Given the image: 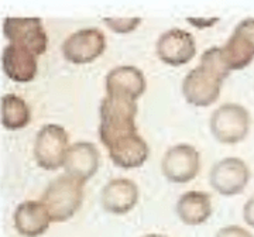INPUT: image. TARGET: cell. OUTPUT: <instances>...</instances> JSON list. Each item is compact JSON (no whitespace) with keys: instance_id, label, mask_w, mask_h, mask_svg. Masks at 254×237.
I'll list each match as a JSON object with an SVG mask.
<instances>
[{"instance_id":"obj_6","label":"cell","mask_w":254,"mask_h":237,"mask_svg":"<svg viewBox=\"0 0 254 237\" xmlns=\"http://www.w3.org/2000/svg\"><path fill=\"white\" fill-rule=\"evenodd\" d=\"M106 50V36L96 27L82 28L72 33L63 44V54L71 64H89Z\"/></svg>"},{"instance_id":"obj_4","label":"cell","mask_w":254,"mask_h":237,"mask_svg":"<svg viewBox=\"0 0 254 237\" xmlns=\"http://www.w3.org/2000/svg\"><path fill=\"white\" fill-rule=\"evenodd\" d=\"M250 113L239 103H225L210 116V131L222 144L243 141L250 130Z\"/></svg>"},{"instance_id":"obj_24","label":"cell","mask_w":254,"mask_h":237,"mask_svg":"<svg viewBox=\"0 0 254 237\" xmlns=\"http://www.w3.org/2000/svg\"><path fill=\"white\" fill-rule=\"evenodd\" d=\"M141 237H167V236H163V235H155V233H153V235H145V236H141Z\"/></svg>"},{"instance_id":"obj_3","label":"cell","mask_w":254,"mask_h":237,"mask_svg":"<svg viewBox=\"0 0 254 237\" xmlns=\"http://www.w3.org/2000/svg\"><path fill=\"white\" fill-rule=\"evenodd\" d=\"M83 201V183L68 174H63L48 183L41 202L48 210L53 222L71 219Z\"/></svg>"},{"instance_id":"obj_12","label":"cell","mask_w":254,"mask_h":237,"mask_svg":"<svg viewBox=\"0 0 254 237\" xmlns=\"http://www.w3.org/2000/svg\"><path fill=\"white\" fill-rule=\"evenodd\" d=\"M102 208L113 215H125L138 202V188L128 178H115L105 185L100 195Z\"/></svg>"},{"instance_id":"obj_16","label":"cell","mask_w":254,"mask_h":237,"mask_svg":"<svg viewBox=\"0 0 254 237\" xmlns=\"http://www.w3.org/2000/svg\"><path fill=\"white\" fill-rule=\"evenodd\" d=\"M51 222V216L41 201L23 202L14 212V228L21 236H41L48 230Z\"/></svg>"},{"instance_id":"obj_9","label":"cell","mask_w":254,"mask_h":237,"mask_svg":"<svg viewBox=\"0 0 254 237\" xmlns=\"http://www.w3.org/2000/svg\"><path fill=\"white\" fill-rule=\"evenodd\" d=\"M209 181L223 196H235L245 191L250 181V168L242 158L227 157L212 167Z\"/></svg>"},{"instance_id":"obj_20","label":"cell","mask_w":254,"mask_h":237,"mask_svg":"<svg viewBox=\"0 0 254 237\" xmlns=\"http://www.w3.org/2000/svg\"><path fill=\"white\" fill-rule=\"evenodd\" d=\"M105 24L115 33L119 34H126V33H131L134 31L140 23L141 18L140 17H105L103 18Z\"/></svg>"},{"instance_id":"obj_15","label":"cell","mask_w":254,"mask_h":237,"mask_svg":"<svg viewBox=\"0 0 254 237\" xmlns=\"http://www.w3.org/2000/svg\"><path fill=\"white\" fill-rule=\"evenodd\" d=\"M1 65L7 78L14 82H31L38 71L37 55L24 47L11 43L3 48Z\"/></svg>"},{"instance_id":"obj_22","label":"cell","mask_w":254,"mask_h":237,"mask_svg":"<svg viewBox=\"0 0 254 237\" xmlns=\"http://www.w3.org/2000/svg\"><path fill=\"white\" fill-rule=\"evenodd\" d=\"M243 218H245V222L250 228H254V193L249 198V201L245 203Z\"/></svg>"},{"instance_id":"obj_19","label":"cell","mask_w":254,"mask_h":237,"mask_svg":"<svg viewBox=\"0 0 254 237\" xmlns=\"http://www.w3.org/2000/svg\"><path fill=\"white\" fill-rule=\"evenodd\" d=\"M31 112L27 102L17 95L7 93L1 98V123L9 130H20L30 123Z\"/></svg>"},{"instance_id":"obj_8","label":"cell","mask_w":254,"mask_h":237,"mask_svg":"<svg viewBox=\"0 0 254 237\" xmlns=\"http://www.w3.org/2000/svg\"><path fill=\"white\" fill-rule=\"evenodd\" d=\"M220 50L229 71H239L252 64L254 59V18L242 20Z\"/></svg>"},{"instance_id":"obj_14","label":"cell","mask_w":254,"mask_h":237,"mask_svg":"<svg viewBox=\"0 0 254 237\" xmlns=\"http://www.w3.org/2000/svg\"><path fill=\"white\" fill-rule=\"evenodd\" d=\"M106 93L126 96L137 101L145 92V76L141 69L133 65H120L106 75Z\"/></svg>"},{"instance_id":"obj_23","label":"cell","mask_w":254,"mask_h":237,"mask_svg":"<svg viewBox=\"0 0 254 237\" xmlns=\"http://www.w3.org/2000/svg\"><path fill=\"white\" fill-rule=\"evenodd\" d=\"M218 21H219L218 17H212V18H209V20H206V18L203 20V18H199V17H196V18L188 17V23L198 28L210 27V26H213V24H215V23H218Z\"/></svg>"},{"instance_id":"obj_10","label":"cell","mask_w":254,"mask_h":237,"mask_svg":"<svg viewBox=\"0 0 254 237\" xmlns=\"http://www.w3.org/2000/svg\"><path fill=\"white\" fill-rule=\"evenodd\" d=\"M199 153L190 144H177L168 148L161 161L164 177L174 183L192 181L199 173Z\"/></svg>"},{"instance_id":"obj_18","label":"cell","mask_w":254,"mask_h":237,"mask_svg":"<svg viewBox=\"0 0 254 237\" xmlns=\"http://www.w3.org/2000/svg\"><path fill=\"white\" fill-rule=\"evenodd\" d=\"M109 157L112 163L120 168H138L144 164L150 155V148L140 134L131 136L110 147Z\"/></svg>"},{"instance_id":"obj_13","label":"cell","mask_w":254,"mask_h":237,"mask_svg":"<svg viewBox=\"0 0 254 237\" xmlns=\"http://www.w3.org/2000/svg\"><path fill=\"white\" fill-rule=\"evenodd\" d=\"M99 150L89 141H78L69 147L65 160V174L85 183L89 181L99 168Z\"/></svg>"},{"instance_id":"obj_11","label":"cell","mask_w":254,"mask_h":237,"mask_svg":"<svg viewBox=\"0 0 254 237\" xmlns=\"http://www.w3.org/2000/svg\"><path fill=\"white\" fill-rule=\"evenodd\" d=\"M155 53L158 58L171 66H181L190 62L196 54V43L193 36L174 27L163 33L155 44Z\"/></svg>"},{"instance_id":"obj_2","label":"cell","mask_w":254,"mask_h":237,"mask_svg":"<svg viewBox=\"0 0 254 237\" xmlns=\"http://www.w3.org/2000/svg\"><path fill=\"white\" fill-rule=\"evenodd\" d=\"M99 137L103 146L110 147L136 136L137 101L119 95H106L100 102Z\"/></svg>"},{"instance_id":"obj_21","label":"cell","mask_w":254,"mask_h":237,"mask_svg":"<svg viewBox=\"0 0 254 237\" xmlns=\"http://www.w3.org/2000/svg\"><path fill=\"white\" fill-rule=\"evenodd\" d=\"M216 237H254L249 230H246L242 226L230 225L226 228H222L216 233Z\"/></svg>"},{"instance_id":"obj_1","label":"cell","mask_w":254,"mask_h":237,"mask_svg":"<svg viewBox=\"0 0 254 237\" xmlns=\"http://www.w3.org/2000/svg\"><path fill=\"white\" fill-rule=\"evenodd\" d=\"M229 73L220 47H210L200 57L199 65L185 75L182 81L184 98L198 108L213 105L219 99L222 85Z\"/></svg>"},{"instance_id":"obj_17","label":"cell","mask_w":254,"mask_h":237,"mask_svg":"<svg viewBox=\"0 0 254 237\" xmlns=\"http://www.w3.org/2000/svg\"><path fill=\"white\" fill-rule=\"evenodd\" d=\"M177 213L188 226L203 225L212 215L210 195L203 191H188L177 202Z\"/></svg>"},{"instance_id":"obj_7","label":"cell","mask_w":254,"mask_h":237,"mask_svg":"<svg viewBox=\"0 0 254 237\" xmlns=\"http://www.w3.org/2000/svg\"><path fill=\"white\" fill-rule=\"evenodd\" d=\"M3 34L11 44L24 47L37 57L44 54L48 46V36L38 17L4 18Z\"/></svg>"},{"instance_id":"obj_5","label":"cell","mask_w":254,"mask_h":237,"mask_svg":"<svg viewBox=\"0 0 254 237\" xmlns=\"http://www.w3.org/2000/svg\"><path fill=\"white\" fill-rule=\"evenodd\" d=\"M68 150V133L63 126L46 124L37 133L34 158L43 170L55 171L64 167Z\"/></svg>"}]
</instances>
